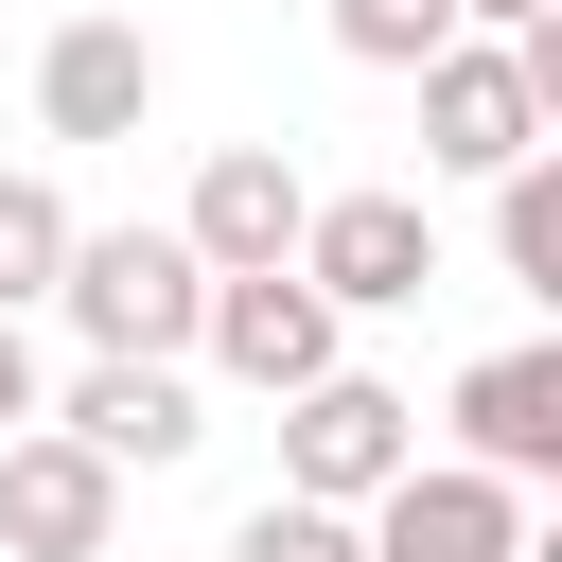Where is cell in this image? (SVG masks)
<instances>
[{"mask_svg":"<svg viewBox=\"0 0 562 562\" xmlns=\"http://www.w3.org/2000/svg\"><path fill=\"white\" fill-rule=\"evenodd\" d=\"M53 316L88 334V369H193V316H211V263L176 228H70V281Z\"/></svg>","mask_w":562,"mask_h":562,"instance_id":"6da1fadb","label":"cell"},{"mask_svg":"<svg viewBox=\"0 0 562 562\" xmlns=\"http://www.w3.org/2000/svg\"><path fill=\"white\" fill-rule=\"evenodd\" d=\"M404 474H422V404H404V386L334 369V386L281 404V509H369V492H404Z\"/></svg>","mask_w":562,"mask_h":562,"instance_id":"7a4b0ae2","label":"cell"},{"mask_svg":"<svg viewBox=\"0 0 562 562\" xmlns=\"http://www.w3.org/2000/svg\"><path fill=\"white\" fill-rule=\"evenodd\" d=\"M544 123H562V105H544V70H527L509 35H457V53L422 70V176H474V193H492V176L544 158Z\"/></svg>","mask_w":562,"mask_h":562,"instance_id":"3957f363","label":"cell"},{"mask_svg":"<svg viewBox=\"0 0 562 562\" xmlns=\"http://www.w3.org/2000/svg\"><path fill=\"white\" fill-rule=\"evenodd\" d=\"M299 281L334 299V334L351 316H422L439 299V211L422 193H316L299 211Z\"/></svg>","mask_w":562,"mask_h":562,"instance_id":"277c9868","label":"cell"},{"mask_svg":"<svg viewBox=\"0 0 562 562\" xmlns=\"http://www.w3.org/2000/svg\"><path fill=\"white\" fill-rule=\"evenodd\" d=\"M439 422H457V474H492V492H544V474H562V334H509V351H474Z\"/></svg>","mask_w":562,"mask_h":562,"instance_id":"5b68a950","label":"cell"},{"mask_svg":"<svg viewBox=\"0 0 562 562\" xmlns=\"http://www.w3.org/2000/svg\"><path fill=\"white\" fill-rule=\"evenodd\" d=\"M299 211H316V193H299L281 140H211L193 193H176V246H193L211 281H263V263H299Z\"/></svg>","mask_w":562,"mask_h":562,"instance_id":"8992f818","label":"cell"},{"mask_svg":"<svg viewBox=\"0 0 562 562\" xmlns=\"http://www.w3.org/2000/svg\"><path fill=\"white\" fill-rule=\"evenodd\" d=\"M193 351H211L228 386H263V404H299V386H334V369H351V351H334V299H316L299 263H263V281H211Z\"/></svg>","mask_w":562,"mask_h":562,"instance_id":"52a82bcc","label":"cell"},{"mask_svg":"<svg viewBox=\"0 0 562 562\" xmlns=\"http://www.w3.org/2000/svg\"><path fill=\"white\" fill-rule=\"evenodd\" d=\"M140 105H158L140 18H53L35 35V140H140Z\"/></svg>","mask_w":562,"mask_h":562,"instance_id":"ba28073f","label":"cell"},{"mask_svg":"<svg viewBox=\"0 0 562 562\" xmlns=\"http://www.w3.org/2000/svg\"><path fill=\"white\" fill-rule=\"evenodd\" d=\"M105 544H123V474L70 457L53 422L0 439V562H105Z\"/></svg>","mask_w":562,"mask_h":562,"instance_id":"9c48e42d","label":"cell"},{"mask_svg":"<svg viewBox=\"0 0 562 562\" xmlns=\"http://www.w3.org/2000/svg\"><path fill=\"white\" fill-rule=\"evenodd\" d=\"M351 544H369V562H527V492H492V474L422 457L404 492H369V509H351Z\"/></svg>","mask_w":562,"mask_h":562,"instance_id":"30bf717a","label":"cell"},{"mask_svg":"<svg viewBox=\"0 0 562 562\" xmlns=\"http://www.w3.org/2000/svg\"><path fill=\"white\" fill-rule=\"evenodd\" d=\"M53 439H70V457H105V474H176L211 422H193V369H88V386L53 404Z\"/></svg>","mask_w":562,"mask_h":562,"instance_id":"8fae6325","label":"cell"},{"mask_svg":"<svg viewBox=\"0 0 562 562\" xmlns=\"http://www.w3.org/2000/svg\"><path fill=\"white\" fill-rule=\"evenodd\" d=\"M70 281V193L53 176H0V316H35Z\"/></svg>","mask_w":562,"mask_h":562,"instance_id":"7c38bea8","label":"cell"},{"mask_svg":"<svg viewBox=\"0 0 562 562\" xmlns=\"http://www.w3.org/2000/svg\"><path fill=\"white\" fill-rule=\"evenodd\" d=\"M492 263H509L527 299H562V158H527V176H492Z\"/></svg>","mask_w":562,"mask_h":562,"instance_id":"4fadbf2b","label":"cell"},{"mask_svg":"<svg viewBox=\"0 0 562 562\" xmlns=\"http://www.w3.org/2000/svg\"><path fill=\"white\" fill-rule=\"evenodd\" d=\"M334 53H351V70H404V88H422V70L457 53V0H334Z\"/></svg>","mask_w":562,"mask_h":562,"instance_id":"5bb4252c","label":"cell"},{"mask_svg":"<svg viewBox=\"0 0 562 562\" xmlns=\"http://www.w3.org/2000/svg\"><path fill=\"white\" fill-rule=\"evenodd\" d=\"M228 562H369V544H351V509H281V492H263V509L228 527Z\"/></svg>","mask_w":562,"mask_h":562,"instance_id":"9a60e30c","label":"cell"},{"mask_svg":"<svg viewBox=\"0 0 562 562\" xmlns=\"http://www.w3.org/2000/svg\"><path fill=\"white\" fill-rule=\"evenodd\" d=\"M53 422V369H35V316H0V439Z\"/></svg>","mask_w":562,"mask_h":562,"instance_id":"2e32d148","label":"cell"},{"mask_svg":"<svg viewBox=\"0 0 562 562\" xmlns=\"http://www.w3.org/2000/svg\"><path fill=\"white\" fill-rule=\"evenodd\" d=\"M457 35H544V0H457Z\"/></svg>","mask_w":562,"mask_h":562,"instance_id":"e0dca14e","label":"cell"}]
</instances>
